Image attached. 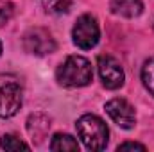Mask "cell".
Segmentation results:
<instances>
[{
    "label": "cell",
    "instance_id": "1",
    "mask_svg": "<svg viewBox=\"0 0 154 152\" xmlns=\"http://www.w3.org/2000/svg\"><path fill=\"white\" fill-rule=\"evenodd\" d=\"M77 136L88 150H104L109 140L108 125L97 114H82L75 123Z\"/></svg>",
    "mask_w": 154,
    "mask_h": 152
},
{
    "label": "cell",
    "instance_id": "2",
    "mask_svg": "<svg viewBox=\"0 0 154 152\" xmlns=\"http://www.w3.org/2000/svg\"><path fill=\"white\" fill-rule=\"evenodd\" d=\"M56 79L65 88H81L88 86L93 79L91 65L82 56H70L56 72Z\"/></svg>",
    "mask_w": 154,
    "mask_h": 152
},
{
    "label": "cell",
    "instance_id": "3",
    "mask_svg": "<svg viewBox=\"0 0 154 152\" xmlns=\"http://www.w3.org/2000/svg\"><path fill=\"white\" fill-rule=\"evenodd\" d=\"M23 102V88L14 75H0V118H11L20 111Z\"/></svg>",
    "mask_w": 154,
    "mask_h": 152
},
{
    "label": "cell",
    "instance_id": "4",
    "mask_svg": "<svg viewBox=\"0 0 154 152\" xmlns=\"http://www.w3.org/2000/svg\"><path fill=\"white\" fill-rule=\"evenodd\" d=\"M72 38H74V43L82 50L93 48L100 38V29H99L97 18L93 14H82L81 18H77L74 31H72Z\"/></svg>",
    "mask_w": 154,
    "mask_h": 152
},
{
    "label": "cell",
    "instance_id": "5",
    "mask_svg": "<svg viewBox=\"0 0 154 152\" xmlns=\"http://www.w3.org/2000/svg\"><path fill=\"white\" fill-rule=\"evenodd\" d=\"M23 48L34 56H47L56 50V39L47 29L34 27L23 34Z\"/></svg>",
    "mask_w": 154,
    "mask_h": 152
},
{
    "label": "cell",
    "instance_id": "6",
    "mask_svg": "<svg viewBox=\"0 0 154 152\" xmlns=\"http://www.w3.org/2000/svg\"><path fill=\"white\" fill-rule=\"evenodd\" d=\"M97 66H99L100 81H102V84L108 90H118L120 86H124L125 74H124V68L120 66V63L116 61L115 57L100 56L99 61H97Z\"/></svg>",
    "mask_w": 154,
    "mask_h": 152
},
{
    "label": "cell",
    "instance_id": "7",
    "mask_svg": "<svg viewBox=\"0 0 154 152\" xmlns=\"http://www.w3.org/2000/svg\"><path fill=\"white\" fill-rule=\"evenodd\" d=\"M106 113L109 118L122 129H133L136 123V113L134 108L125 100V99H113L106 104Z\"/></svg>",
    "mask_w": 154,
    "mask_h": 152
},
{
    "label": "cell",
    "instance_id": "8",
    "mask_svg": "<svg viewBox=\"0 0 154 152\" xmlns=\"http://www.w3.org/2000/svg\"><path fill=\"white\" fill-rule=\"evenodd\" d=\"M111 11L113 14L124 16V18H134L142 14L143 2L142 0H111Z\"/></svg>",
    "mask_w": 154,
    "mask_h": 152
},
{
    "label": "cell",
    "instance_id": "9",
    "mask_svg": "<svg viewBox=\"0 0 154 152\" xmlns=\"http://www.w3.org/2000/svg\"><path fill=\"white\" fill-rule=\"evenodd\" d=\"M50 129V120L45 116V114H31L29 120H27V131L29 134L32 136V140L36 138L38 141H41L45 138V134L48 132Z\"/></svg>",
    "mask_w": 154,
    "mask_h": 152
},
{
    "label": "cell",
    "instance_id": "10",
    "mask_svg": "<svg viewBox=\"0 0 154 152\" xmlns=\"http://www.w3.org/2000/svg\"><path fill=\"white\" fill-rule=\"evenodd\" d=\"M50 150H79V143L74 136L57 132L50 140Z\"/></svg>",
    "mask_w": 154,
    "mask_h": 152
},
{
    "label": "cell",
    "instance_id": "11",
    "mask_svg": "<svg viewBox=\"0 0 154 152\" xmlns=\"http://www.w3.org/2000/svg\"><path fill=\"white\" fill-rule=\"evenodd\" d=\"M142 81H143V86L145 90L154 97V57L147 59L142 66Z\"/></svg>",
    "mask_w": 154,
    "mask_h": 152
},
{
    "label": "cell",
    "instance_id": "12",
    "mask_svg": "<svg viewBox=\"0 0 154 152\" xmlns=\"http://www.w3.org/2000/svg\"><path fill=\"white\" fill-rule=\"evenodd\" d=\"M43 7L47 13L50 14H63L70 9L72 5V0H41Z\"/></svg>",
    "mask_w": 154,
    "mask_h": 152
},
{
    "label": "cell",
    "instance_id": "13",
    "mask_svg": "<svg viewBox=\"0 0 154 152\" xmlns=\"http://www.w3.org/2000/svg\"><path fill=\"white\" fill-rule=\"evenodd\" d=\"M0 147L5 149V150H20V149H29V145L22 140H18L16 136L13 134H4L2 140H0Z\"/></svg>",
    "mask_w": 154,
    "mask_h": 152
},
{
    "label": "cell",
    "instance_id": "14",
    "mask_svg": "<svg viewBox=\"0 0 154 152\" xmlns=\"http://www.w3.org/2000/svg\"><path fill=\"white\" fill-rule=\"evenodd\" d=\"M14 14V5L11 0H0V27H4Z\"/></svg>",
    "mask_w": 154,
    "mask_h": 152
},
{
    "label": "cell",
    "instance_id": "15",
    "mask_svg": "<svg viewBox=\"0 0 154 152\" xmlns=\"http://www.w3.org/2000/svg\"><path fill=\"white\" fill-rule=\"evenodd\" d=\"M118 150H145V145L134 143V141H125V143L118 145Z\"/></svg>",
    "mask_w": 154,
    "mask_h": 152
},
{
    "label": "cell",
    "instance_id": "16",
    "mask_svg": "<svg viewBox=\"0 0 154 152\" xmlns=\"http://www.w3.org/2000/svg\"><path fill=\"white\" fill-rule=\"evenodd\" d=\"M0 54H2V43H0Z\"/></svg>",
    "mask_w": 154,
    "mask_h": 152
}]
</instances>
